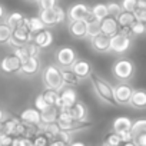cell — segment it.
<instances>
[{
	"instance_id": "obj_9",
	"label": "cell",
	"mask_w": 146,
	"mask_h": 146,
	"mask_svg": "<svg viewBox=\"0 0 146 146\" xmlns=\"http://www.w3.org/2000/svg\"><path fill=\"white\" fill-rule=\"evenodd\" d=\"M60 112H64L67 115H70L75 120L78 122H88L89 120V109L83 102H78L73 106H63L62 109H59Z\"/></svg>"
},
{
	"instance_id": "obj_3",
	"label": "cell",
	"mask_w": 146,
	"mask_h": 146,
	"mask_svg": "<svg viewBox=\"0 0 146 146\" xmlns=\"http://www.w3.org/2000/svg\"><path fill=\"white\" fill-rule=\"evenodd\" d=\"M135 64L130 59L120 57L112 66V75L119 82H129L135 76Z\"/></svg>"
},
{
	"instance_id": "obj_5",
	"label": "cell",
	"mask_w": 146,
	"mask_h": 146,
	"mask_svg": "<svg viewBox=\"0 0 146 146\" xmlns=\"http://www.w3.org/2000/svg\"><path fill=\"white\" fill-rule=\"evenodd\" d=\"M33 42V33L29 30L27 26H22V27H17L13 30V35H12V39L9 40V46L12 49H17V47H23L26 46L27 43Z\"/></svg>"
},
{
	"instance_id": "obj_47",
	"label": "cell",
	"mask_w": 146,
	"mask_h": 146,
	"mask_svg": "<svg viewBox=\"0 0 146 146\" xmlns=\"http://www.w3.org/2000/svg\"><path fill=\"white\" fill-rule=\"evenodd\" d=\"M49 146H69V143H66L62 139H53V140H50V145Z\"/></svg>"
},
{
	"instance_id": "obj_34",
	"label": "cell",
	"mask_w": 146,
	"mask_h": 146,
	"mask_svg": "<svg viewBox=\"0 0 146 146\" xmlns=\"http://www.w3.org/2000/svg\"><path fill=\"white\" fill-rule=\"evenodd\" d=\"M130 30H132V35H133V36H142V35L146 33V25L136 20V22L130 26Z\"/></svg>"
},
{
	"instance_id": "obj_20",
	"label": "cell",
	"mask_w": 146,
	"mask_h": 146,
	"mask_svg": "<svg viewBox=\"0 0 146 146\" xmlns=\"http://www.w3.org/2000/svg\"><path fill=\"white\" fill-rule=\"evenodd\" d=\"M133 120L127 116H117L112 122V130L116 133H123V132H130L132 130Z\"/></svg>"
},
{
	"instance_id": "obj_22",
	"label": "cell",
	"mask_w": 146,
	"mask_h": 146,
	"mask_svg": "<svg viewBox=\"0 0 146 146\" xmlns=\"http://www.w3.org/2000/svg\"><path fill=\"white\" fill-rule=\"evenodd\" d=\"M27 20H29V17H26L20 12H12L10 15L6 16V23L13 30L17 29V27H22V26H27Z\"/></svg>"
},
{
	"instance_id": "obj_30",
	"label": "cell",
	"mask_w": 146,
	"mask_h": 146,
	"mask_svg": "<svg viewBox=\"0 0 146 146\" xmlns=\"http://www.w3.org/2000/svg\"><path fill=\"white\" fill-rule=\"evenodd\" d=\"M130 133L133 135V137H136L142 133H146V117H140V119L133 120Z\"/></svg>"
},
{
	"instance_id": "obj_7",
	"label": "cell",
	"mask_w": 146,
	"mask_h": 146,
	"mask_svg": "<svg viewBox=\"0 0 146 146\" xmlns=\"http://www.w3.org/2000/svg\"><path fill=\"white\" fill-rule=\"evenodd\" d=\"M54 59H56V64H59L60 67H70L75 63V60L78 59V54H76V50L73 47L62 46V47L57 49Z\"/></svg>"
},
{
	"instance_id": "obj_40",
	"label": "cell",
	"mask_w": 146,
	"mask_h": 146,
	"mask_svg": "<svg viewBox=\"0 0 146 146\" xmlns=\"http://www.w3.org/2000/svg\"><path fill=\"white\" fill-rule=\"evenodd\" d=\"M13 54H15V56H17V57L22 60V63L30 57V56H29V53H27L26 46H23V47H17V49H13Z\"/></svg>"
},
{
	"instance_id": "obj_50",
	"label": "cell",
	"mask_w": 146,
	"mask_h": 146,
	"mask_svg": "<svg viewBox=\"0 0 146 146\" xmlns=\"http://www.w3.org/2000/svg\"><path fill=\"white\" fill-rule=\"evenodd\" d=\"M122 146H139L135 140H130V142H126V143H123Z\"/></svg>"
},
{
	"instance_id": "obj_19",
	"label": "cell",
	"mask_w": 146,
	"mask_h": 146,
	"mask_svg": "<svg viewBox=\"0 0 146 146\" xmlns=\"http://www.w3.org/2000/svg\"><path fill=\"white\" fill-rule=\"evenodd\" d=\"M33 42L40 47V49H47L53 43V33L49 29H44L36 35H33Z\"/></svg>"
},
{
	"instance_id": "obj_28",
	"label": "cell",
	"mask_w": 146,
	"mask_h": 146,
	"mask_svg": "<svg viewBox=\"0 0 146 146\" xmlns=\"http://www.w3.org/2000/svg\"><path fill=\"white\" fill-rule=\"evenodd\" d=\"M122 145H123V142L120 139V135L113 130L106 133L102 140V146H122Z\"/></svg>"
},
{
	"instance_id": "obj_6",
	"label": "cell",
	"mask_w": 146,
	"mask_h": 146,
	"mask_svg": "<svg viewBox=\"0 0 146 146\" xmlns=\"http://www.w3.org/2000/svg\"><path fill=\"white\" fill-rule=\"evenodd\" d=\"M67 17L70 22L75 20H86L88 23L93 20L92 16V7H89L85 3H75L73 6L69 7L67 10Z\"/></svg>"
},
{
	"instance_id": "obj_13",
	"label": "cell",
	"mask_w": 146,
	"mask_h": 146,
	"mask_svg": "<svg viewBox=\"0 0 146 146\" xmlns=\"http://www.w3.org/2000/svg\"><path fill=\"white\" fill-rule=\"evenodd\" d=\"M88 26L86 20H75L69 23V33L75 39H86L88 37Z\"/></svg>"
},
{
	"instance_id": "obj_8",
	"label": "cell",
	"mask_w": 146,
	"mask_h": 146,
	"mask_svg": "<svg viewBox=\"0 0 146 146\" xmlns=\"http://www.w3.org/2000/svg\"><path fill=\"white\" fill-rule=\"evenodd\" d=\"M133 90L135 89L127 82H119L116 86H113V93H115V102H116V105H120V106L129 105Z\"/></svg>"
},
{
	"instance_id": "obj_36",
	"label": "cell",
	"mask_w": 146,
	"mask_h": 146,
	"mask_svg": "<svg viewBox=\"0 0 146 146\" xmlns=\"http://www.w3.org/2000/svg\"><path fill=\"white\" fill-rule=\"evenodd\" d=\"M49 145H50V139L44 133H39L37 136L33 137V146H49Z\"/></svg>"
},
{
	"instance_id": "obj_43",
	"label": "cell",
	"mask_w": 146,
	"mask_h": 146,
	"mask_svg": "<svg viewBox=\"0 0 146 146\" xmlns=\"http://www.w3.org/2000/svg\"><path fill=\"white\" fill-rule=\"evenodd\" d=\"M59 139H62V140H64L66 143L70 145V143L73 142V140H72V139H73V133H72V132H64V130H62L60 135H59Z\"/></svg>"
},
{
	"instance_id": "obj_31",
	"label": "cell",
	"mask_w": 146,
	"mask_h": 146,
	"mask_svg": "<svg viewBox=\"0 0 146 146\" xmlns=\"http://www.w3.org/2000/svg\"><path fill=\"white\" fill-rule=\"evenodd\" d=\"M12 35H13V29L6 22H0V43H9Z\"/></svg>"
},
{
	"instance_id": "obj_23",
	"label": "cell",
	"mask_w": 146,
	"mask_h": 146,
	"mask_svg": "<svg viewBox=\"0 0 146 146\" xmlns=\"http://www.w3.org/2000/svg\"><path fill=\"white\" fill-rule=\"evenodd\" d=\"M62 78H63L64 86H70V88L78 86L80 83V80H82L70 67H62Z\"/></svg>"
},
{
	"instance_id": "obj_49",
	"label": "cell",
	"mask_w": 146,
	"mask_h": 146,
	"mask_svg": "<svg viewBox=\"0 0 146 146\" xmlns=\"http://www.w3.org/2000/svg\"><path fill=\"white\" fill-rule=\"evenodd\" d=\"M6 16V10H5V7H3V5H0V20H2L3 17Z\"/></svg>"
},
{
	"instance_id": "obj_52",
	"label": "cell",
	"mask_w": 146,
	"mask_h": 146,
	"mask_svg": "<svg viewBox=\"0 0 146 146\" xmlns=\"http://www.w3.org/2000/svg\"><path fill=\"white\" fill-rule=\"evenodd\" d=\"M5 119H6V117H5V112H3L2 109H0V123H2Z\"/></svg>"
},
{
	"instance_id": "obj_2",
	"label": "cell",
	"mask_w": 146,
	"mask_h": 146,
	"mask_svg": "<svg viewBox=\"0 0 146 146\" xmlns=\"http://www.w3.org/2000/svg\"><path fill=\"white\" fill-rule=\"evenodd\" d=\"M42 80L46 89L60 92L64 88L63 78H62V67L59 64H47L43 70Z\"/></svg>"
},
{
	"instance_id": "obj_41",
	"label": "cell",
	"mask_w": 146,
	"mask_h": 146,
	"mask_svg": "<svg viewBox=\"0 0 146 146\" xmlns=\"http://www.w3.org/2000/svg\"><path fill=\"white\" fill-rule=\"evenodd\" d=\"M12 146H33V139H30V137H15Z\"/></svg>"
},
{
	"instance_id": "obj_33",
	"label": "cell",
	"mask_w": 146,
	"mask_h": 146,
	"mask_svg": "<svg viewBox=\"0 0 146 146\" xmlns=\"http://www.w3.org/2000/svg\"><path fill=\"white\" fill-rule=\"evenodd\" d=\"M35 108L42 113V112H46L47 109H50L52 106L46 102V99H44L43 93H40V95H37V96H36V99H35Z\"/></svg>"
},
{
	"instance_id": "obj_4",
	"label": "cell",
	"mask_w": 146,
	"mask_h": 146,
	"mask_svg": "<svg viewBox=\"0 0 146 146\" xmlns=\"http://www.w3.org/2000/svg\"><path fill=\"white\" fill-rule=\"evenodd\" d=\"M66 16H67V13L60 6H56L54 9H49V10H40V13H39V17L42 19V22L46 26L60 25L66 20Z\"/></svg>"
},
{
	"instance_id": "obj_14",
	"label": "cell",
	"mask_w": 146,
	"mask_h": 146,
	"mask_svg": "<svg viewBox=\"0 0 146 146\" xmlns=\"http://www.w3.org/2000/svg\"><path fill=\"white\" fill-rule=\"evenodd\" d=\"M19 119H20L23 123H26V125L39 126V125L42 123V113H40L36 108H27V109H25V110L20 113Z\"/></svg>"
},
{
	"instance_id": "obj_45",
	"label": "cell",
	"mask_w": 146,
	"mask_h": 146,
	"mask_svg": "<svg viewBox=\"0 0 146 146\" xmlns=\"http://www.w3.org/2000/svg\"><path fill=\"white\" fill-rule=\"evenodd\" d=\"M119 135H120V139H122L123 143L130 142V140H135V137H133V135L130 132H123V133H119Z\"/></svg>"
},
{
	"instance_id": "obj_16",
	"label": "cell",
	"mask_w": 146,
	"mask_h": 146,
	"mask_svg": "<svg viewBox=\"0 0 146 146\" xmlns=\"http://www.w3.org/2000/svg\"><path fill=\"white\" fill-rule=\"evenodd\" d=\"M40 70V59L39 57H29L22 63L20 73L25 76H35L36 73Z\"/></svg>"
},
{
	"instance_id": "obj_29",
	"label": "cell",
	"mask_w": 146,
	"mask_h": 146,
	"mask_svg": "<svg viewBox=\"0 0 146 146\" xmlns=\"http://www.w3.org/2000/svg\"><path fill=\"white\" fill-rule=\"evenodd\" d=\"M27 27H29V30H30L33 35H36V33L44 30V29H46V25L42 22V19H40L39 16H33V17H29V20H27Z\"/></svg>"
},
{
	"instance_id": "obj_11",
	"label": "cell",
	"mask_w": 146,
	"mask_h": 146,
	"mask_svg": "<svg viewBox=\"0 0 146 146\" xmlns=\"http://www.w3.org/2000/svg\"><path fill=\"white\" fill-rule=\"evenodd\" d=\"M20 69H22V60L15 54H9V56L3 57L2 62H0V70L6 73V75L20 73Z\"/></svg>"
},
{
	"instance_id": "obj_51",
	"label": "cell",
	"mask_w": 146,
	"mask_h": 146,
	"mask_svg": "<svg viewBox=\"0 0 146 146\" xmlns=\"http://www.w3.org/2000/svg\"><path fill=\"white\" fill-rule=\"evenodd\" d=\"M69 146H86V145H85L83 142H72Z\"/></svg>"
},
{
	"instance_id": "obj_48",
	"label": "cell",
	"mask_w": 146,
	"mask_h": 146,
	"mask_svg": "<svg viewBox=\"0 0 146 146\" xmlns=\"http://www.w3.org/2000/svg\"><path fill=\"white\" fill-rule=\"evenodd\" d=\"M136 10H146V0H137V9Z\"/></svg>"
},
{
	"instance_id": "obj_26",
	"label": "cell",
	"mask_w": 146,
	"mask_h": 146,
	"mask_svg": "<svg viewBox=\"0 0 146 146\" xmlns=\"http://www.w3.org/2000/svg\"><path fill=\"white\" fill-rule=\"evenodd\" d=\"M116 20H117V23H119L120 27H130V26L136 22V16H135L133 12H125V10H123V12L116 17Z\"/></svg>"
},
{
	"instance_id": "obj_10",
	"label": "cell",
	"mask_w": 146,
	"mask_h": 146,
	"mask_svg": "<svg viewBox=\"0 0 146 146\" xmlns=\"http://www.w3.org/2000/svg\"><path fill=\"white\" fill-rule=\"evenodd\" d=\"M132 46V37L123 35V33H117L112 37L110 40V52L115 54H125Z\"/></svg>"
},
{
	"instance_id": "obj_24",
	"label": "cell",
	"mask_w": 146,
	"mask_h": 146,
	"mask_svg": "<svg viewBox=\"0 0 146 146\" xmlns=\"http://www.w3.org/2000/svg\"><path fill=\"white\" fill-rule=\"evenodd\" d=\"M43 96H44L46 102H47L52 108H57V109H62V108H63V102H62V98H60V92L52 90V89H46V90L43 92Z\"/></svg>"
},
{
	"instance_id": "obj_46",
	"label": "cell",
	"mask_w": 146,
	"mask_h": 146,
	"mask_svg": "<svg viewBox=\"0 0 146 146\" xmlns=\"http://www.w3.org/2000/svg\"><path fill=\"white\" fill-rule=\"evenodd\" d=\"M135 142L139 145V146H146V133H142L139 136L135 137Z\"/></svg>"
},
{
	"instance_id": "obj_32",
	"label": "cell",
	"mask_w": 146,
	"mask_h": 146,
	"mask_svg": "<svg viewBox=\"0 0 146 146\" xmlns=\"http://www.w3.org/2000/svg\"><path fill=\"white\" fill-rule=\"evenodd\" d=\"M102 35V22L100 20H92L89 22V26H88V37H96Z\"/></svg>"
},
{
	"instance_id": "obj_44",
	"label": "cell",
	"mask_w": 146,
	"mask_h": 146,
	"mask_svg": "<svg viewBox=\"0 0 146 146\" xmlns=\"http://www.w3.org/2000/svg\"><path fill=\"white\" fill-rule=\"evenodd\" d=\"M135 16H136V20L137 22L146 25V10H136L135 12Z\"/></svg>"
},
{
	"instance_id": "obj_17",
	"label": "cell",
	"mask_w": 146,
	"mask_h": 146,
	"mask_svg": "<svg viewBox=\"0 0 146 146\" xmlns=\"http://www.w3.org/2000/svg\"><path fill=\"white\" fill-rule=\"evenodd\" d=\"M129 105L136 110H146V89H135Z\"/></svg>"
},
{
	"instance_id": "obj_12",
	"label": "cell",
	"mask_w": 146,
	"mask_h": 146,
	"mask_svg": "<svg viewBox=\"0 0 146 146\" xmlns=\"http://www.w3.org/2000/svg\"><path fill=\"white\" fill-rule=\"evenodd\" d=\"M110 40H112V37L102 33V35L90 39V47L96 53H109L110 52Z\"/></svg>"
},
{
	"instance_id": "obj_21",
	"label": "cell",
	"mask_w": 146,
	"mask_h": 146,
	"mask_svg": "<svg viewBox=\"0 0 146 146\" xmlns=\"http://www.w3.org/2000/svg\"><path fill=\"white\" fill-rule=\"evenodd\" d=\"M60 98H62L63 106H73L75 103L79 102L78 92L75 90V88H70V86H64L60 90Z\"/></svg>"
},
{
	"instance_id": "obj_39",
	"label": "cell",
	"mask_w": 146,
	"mask_h": 146,
	"mask_svg": "<svg viewBox=\"0 0 146 146\" xmlns=\"http://www.w3.org/2000/svg\"><path fill=\"white\" fill-rule=\"evenodd\" d=\"M39 7L40 10H49V9H54L57 6V0H39Z\"/></svg>"
},
{
	"instance_id": "obj_15",
	"label": "cell",
	"mask_w": 146,
	"mask_h": 146,
	"mask_svg": "<svg viewBox=\"0 0 146 146\" xmlns=\"http://www.w3.org/2000/svg\"><path fill=\"white\" fill-rule=\"evenodd\" d=\"M70 69L76 73V75L80 78V79H85V78H89L90 76V73L93 72L92 70V66L88 60L85 59H76L75 63H73L70 66Z\"/></svg>"
},
{
	"instance_id": "obj_1",
	"label": "cell",
	"mask_w": 146,
	"mask_h": 146,
	"mask_svg": "<svg viewBox=\"0 0 146 146\" xmlns=\"http://www.w3.org/2000/svg\"><path fill=\"white\" fill-rule=\"evenodd\" d=\"M89 78H90V83H92L93 92H95V95L99 98V100L103 102V103H106V105L115 106L116 102H115L113 86H112L106 79L100 78L96 72H92Z\"/></svg>"
},
{
	"instance_id": "obj_25",
	"label": "cell",
	"mask_w": 146,
	"mask_h": 146,
	"mask_svg": "<svg viewBox=\"0 0 146 146\" xmlns=\"http://www.w3.org/2000/svg\"><path fill=\"white\" fill-rule=\"evenodd\" d=\"M92 16L95 20H105L109 16V10H108V5L105 3H98L95 6H92Z\"/></svg>"
},
{
	"instance_id": "obj_42",
	"label": "cell",
	"mask_w": 146,
	"mask_h": 146,
	"mask_svg": "<svg viewBox=\"0 0 146 146\" xmlns=\"http://www.w3.org/2000/svg\"><path fill=\"white\" fill-rule=\"evenodd\" d=\"M13 139L12 135H0V146H12Z\"/></svg>"
},
{
	"instance_id": "obj_53",
	"label": "cell",
	"mask_w": 146,
	"mask_h": 146,
	"mask_svg": "<svg viewBox=\"0 0 146 146\" xmlns=\"http://www.w3.org/2000/svg\"><path fill=\"white\" fill-rule=\"evenodd\" d=\"M27 2H39V0H27Z\"/></svg>"
},
{
	"instance_id": "obj_35",
	"label": "cell",
	"mask_w": 146,
	"mask_h": 146,
	"mask_svg": "<svg viewBox=\"0 0 146 146\" xmlns=\"http://www.w3.org/2000/svg\"><path fill=\"white\" fill-rule=\"evenodd\" d=\"M108 10H109V16H113V17H117V16L123 12L120 3H116V2L108 3Z\"/></svg>"
},
{
	"instance_id": "obj_27",
	"label": "cell",
	"mask_w": 146,
	"mask_h": 146,
	"mask_svg": "<svg viewBox=\"0 0 146 146\" xmlns=\"http://www.w3.org/2000/svg\"><path fill=\"white\" fill-rule=\"evenodd\" d=\"M60 110L57 108H50L46 112H42V123L50 125V123H57Z\"/></svg>"
},
{
	"instance_id": "obj_38",
	"label": "cell",
	"mask_w": 146,
	"mask_h": 146,
	"mask_svg": "<svg viewBox=\"0 0 146 146\" xmlns=\"http://www.w3.org/2000/svg\"><path fill=\"white\" fill-rule=\"evenodd\" d=\"M26 49H27V53H29V56H30V57H39V56H40L42 49H40L35 42L27 43V44H26Z\"/></svg>"
},
{
	"instance_id": "obj_18",
	"label": "cell",
	"mask_w": 146,
	"mask_h": 146,
	"mask_svg": "<svg viewBox=\"0 0 146 146\" xmlns=\"http://www.w3.org/2000/svg\"><path fill=\"white\" fill-rule=\"evenodd\" d=\"M120 30V26L116 20V17L113 16H108L105 20H102V33L109 36V37H113L115 35H117Z\"/></svg>"
},
{
	"instance_id": "obj_37",
	"label": "cell",
	"mask_w": 146,
	"mask_h": 146,
	"mask_svg": "<svg viewBox=\"0 0 146 146\" xmlns=\"http://www.w3.org/2000/svg\"><path fill=\"white\" fill-rule=\"evenodd\" d=\"M122 9L125 12H136L137 9V0H122V3H120Z\"/></svg>"
}]
</instances>
